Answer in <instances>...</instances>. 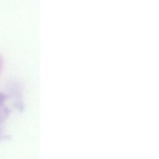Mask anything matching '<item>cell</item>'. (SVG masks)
<instances>
[{
	"instance_id": "obj_1",
	"label": "cell",
	"mask_w": 159,
	"mask_h": 159,
	"mask_svg": "<svg viewBox=\"0 0 159 159\" xmlns=\"http://www.w3.org/2000/svg\"><path fill=\"white\" fill-rule=\"evenodd\" d=\"M2 59L0 57V73H1V69H2Z\"/></svg>"
}]
</instances>
